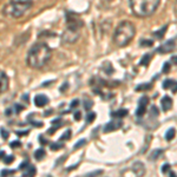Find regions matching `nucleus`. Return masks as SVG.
Segmentation results:
<instances>
[{
  "instance_id": "1",
  "label": "nucleus",
  "mask_w": 177,
  "mask_h": 177,
  "mask_svg": "<svg viewBox=\"0 0 177 177\" xmlns=\"http://www.w3.org/2000/svg\"><path fill=\"white\" fill-rule=\"evenodd\" d=\"M51 48L45 43L34 44L27 52L26 63L31 68H42L51 58Z\"/></svg>"
},
{
  "instance_id": "2",
  "label": "nucleus",
  "mask_w": 177,
  "mask_h": 177,
  "mask_svg": "<svg viewBox=\"0 0 177 177\" xmlns=\"http://www.w3.org/2000/svg\"><path fill=\"white\" fill-rule=\"evenodd\" d=\"M136 34L135 25L131 22H122L117 27L113 33V43L118 47H124L132 42L133 37Z\"/></svg>"
},
{
  "instance_id": "3",
  "label": "nucleus",
  "mask_w": 177,
  "mask_h": 177,
  "mask_svg": "<svg viewBox=\"0 0 177 177\" xmlns=\"http://www.w3.org/2000/svg\"><path fill=\"white\" fill-rule=\"evenodd\" d=\"M129 4L136 17L146 18L155 13L161 4V0H129Z\"/></svg>"
},
{
  "instance_id": "4",
  "label": "nucleus",
  "mask_w": 177,
  "mask_h": 177,
  "mask_svg": "<svg viewBox=\"0 0 177 177\" xmlns=\"http://www.w3.org/2000/svg\"><path fill=\"white\" fill-rule=\"evenodd\" d=\"M32 4H22V2H13L11 1L8 5L4 7V14L10 18H20L26 12L31 8Z\"/></svg>"
},
{
  "instance_id": "5",
  "label": "nucleus",
  "mask_w": 177,
  "mask_h": 177,
  "mask_svg": "<svg viewBox=\"0 0 177 177\" xmlns=\"http://www.w3.org/2000/svg\"><path fill=\"white\" fill-rule=\"evenodd\" d=\"M79 26H82V25H76L75 22H71V24L67 26L66 30L64 31V33L62 34L63 42L68 43V44L75 43L78 38H79V32H78Z\"/></svg>"
},
{
  "instance_id": "6",
  "label": "nucleus",
  "mask_w": 177,
  "mask_h": 177,
  "mask_svg": "<svg viewBox=\"0 0 177 177\" xmlns=\"http://www.w3.org/2000/svg\"><path fill=\"white\" fill-rule=\"evenodd\" d=\"M123 125V122L121 118H113L112 121L108 123L105 126H104V132H112V131H116L118 130L121 126Z\"/></svg>"
},
{
  "instance_id": "7",
  "label": "nucleus",
  "mask_w": 177,
  "mask_h": 177,
  "mask_svg": "<svg viewBox=\"0 0 177 177\" xmlns=\"http://www.w3.org/2000/svg\"><path fill=\"white\" fill-rule=\"evenodd\" d=\"M149 103V99L148 97H142L139 103H138V108H137V111H136V116L138 117H142L144 113L146 112V105Z\"/></svg>"
},
{
  "instance_id": "8",
  "label": "nucleus",
  "mask_w": 177,
  "mask_h": 177,
  "mask_svg": "<svg viewBox=\"0 0 177 177\" xmlns=\"http://www.w3.org/2000/svg\"><path fill=\"white\" fill-rule=\"evenodd\" d=\"M34 104L38 108H44L45 105L48 104V98L45 95H37L34 97Z\"/></svg>"
},
{
  "instance_id": "9",
  "label": "nucleus",
  "mask_w": 177,
  "mask_h": 177,
  "mask_svg": "<svg viewBox=\"0 0 177 177\" xmlns=\"http://www.w3.org/2000/svg\"><path fill=\"white\" fill-rule=\"evenodd\" d=\"M175 48V43L172 40H169L168 43H165L164 45H162L161 47H158V52L159 53H166V52H171L172 50Z\"/></svg>"
},
{
  "instance_id": "10",
  "label": "nucleus",
  "mask_w": 177,
  "mask_h": 177,
  "mask_svg": "<svg viewBox=\"0 0 177 177\" xmlns=\"http://www.w3.org/2000/svg\"><path fill=\"white\" fill-rule=\"evenodd\" d=\"M132 170L137 176H143L145 172V168H144L143 163H141V162H136L132 166Z\"/></svg>"
},
{
  "instance_id": "11",
  "label": "nucleus",
  "mask_w": 177,
  "mask_h": 177,
  "mask_svg": "<svg viewBox=\"0 0 177 177\" xmlns=\"http://www.w3.org/2000/svg\"><path fill=\"white\" fill-rule=\"evenodd\" d=\"M8 88V78H7V75L5 73V71H1V92H5L7 91Z\"/></svg>"
},
{
  "instance_id": "12",
  "label": "nucleus",
  "mask_w": 177,
  "mask_h": 177,
  "mask_svg": "<svg viewBox=\"0 0 177 177\" xmlns=\"http://www.w3.org/2000/svg\"><path fill=\"white\" fill-rule=\"evenodd\" d=\"M162 108L164 111H169L172 108V99L170 97L165 96L163 99H162Z\"/></svg>"
},
{
  "instance_id": "13",
  "label": "nucleus",
  "mask_w": 177,
  "mask_h": 177,
  "mask_svg": "<svg viewBox=\"0 0 177 177\" xmlns=\"http://www.w3.org/2000/svg\"><path fill=\"white\" fill-rule=\"evenodd\" d=\"M163 88H172V92L175 93L177 92V83H175L174 80H171V79H168L165 80L164 83H163Z\"/></svg>"
},
{
  "instance_id": "14",
  "label": "nucleus",
  "mask_w": 177,
  "mask_h": 177,
  "mask_svg": "<svg viewBox=\"0 0 177 177\" xmlns=\"http://www.w3.org/2000/svg\"><path fill=\"white\" fill-rule=\"evenodd\" d=\"M22 174H24V176H33V175H35V168L31 164H28L22 170Z\"/></svg>"
},
{
  "instance_id": "15",
  "label": "nucleus",
  "mask_w": 177,
  "mask_h": 177,
  "mask_svg": "<svg viewBox=\"0 0 177 177\" xmlns=\"http://www.w3.org/2000/svg\"><path fill=\"white\" fill-rule=\"evenodd\" d=\"M162 174L168 175V176H176V174L171 170L170 164H163V165H162Z\"/></svg>"
},
{
  "instance_id": "16",
  "label": "nucleus",
  "mask_w": 177,
  "mask_h": 177,
  "mask_svg": "<svg viewBox=\"0 0 177 177\" xmlns=\"http://www.w3.org/2000/svg\"><path fill=\"white\" fill-rule=\"evenodd\" d=\"M126 115H128V110H125V109H121V110H118V111H116V112H112V113H111L112 117L121 118V119H122L123 117H125Z\"/></svg>"
},
{
  "instance_id": "17",
  "label": "nucleus",
  "mask_w": 177,
  "mask_h": 177,
  "mask_svg": "<svg viewBox=\"0 0 177 177\" xmlns=\"http://www.w3.org/2000/svg\"><path fill=\"white\" fill-rule=\"evenodd\" d=\"M176 136V130L175 129H169L165 132V139L166 141H171L172 138H175Z\"/></svg>"
},
{
  "instance_id": "18",
  "label": "nucleus",
  "mask_w": 177,
  "mask_h": 177,
  "mask_svg": "<svg viewBox=\"0 0 177 177\" xmlns=\"http://www.w3.org/2000/svg\"><path fill=\"white\" fill-rule=\"evenodd\" d=\"M45 156V150L44 149H38L35 152H34V157H35V159H38V161H40V159H43Z\"/></svg>"
},
{
  "instance_id": "19",
  "label": "nucleus",
  "mask_w": 177,
  "mask_h": 177,
  "mask_svg": "<svg viewBox=\"0 0 177 177\" xmlns=\"http://www.w3.org/2000/svg\"><path fill=\"white\" fill-rule=\"evenodd\" d=\"M150 59H151V55H145L143 57V59L141 60V65H144V66H145V65H148Z\"/></svg>"
},
{
  "instance_id": "20",
  "label": "nucleus",
  "mask_w": 177,
  "mask_h": 177,
  "mask_svg": "<svg viewBox=\"0 0 177 177\" xmlns=\"http://www.w3.org/2000/svg\"><path fill=\"white\" fill-rule=\"evenodd\" d=\"M2 161L5 162V164H11L12 162L14 161V157L13 156H7V157H4Z\"/></svg>"
},
{
  "instance_id": "21",
  "label": "nucleus",
  "mask_w": 177,
  "mask_h": 177,
  "mask_svg": "<svg viewBox=\"0 0 177 177\" xmlns=\"http://www.w3.org/2000/svg\"><path fill=\"white\" fill-rule=\"evenodd\" d=\"M95 118H96V113L91 112V113H88V117H86V122H88V123H92L93 121H95Z\"/></svg>"
},
{
  "instance_id": "22",
  "label": "nucleus",
  "mask_w": 177,
  "mask_h": 177,
  "mask_svg": "<svg viewBox=\"0 0 177 177\" xmlns=\"http://www.w3.org/2000/svg\"><path fill=\"white\" fill-rule=\"evenodd\" d=\"M162 154V150H157V151H154L151 155H150V159H157L158 158V155Z\"/></svg>"
},
{
  "instance_id": "23",
  "label": "nucleus",
  "mask_w": 177,
  "mask_h": 177,
  "mask_svg": "<svg viewBox=\"0 0 177 177\" xmlns=\"http://www.w3.org/2000/svg\"><path fill=\"white\" fill-rule=\"evenodd\" d=\"M70 136H71V131H70V130H67L66 132L60 137V141H66V139H68V137H70Z\"/></svg>"
},
{
  "instance_id": "24",
  "label": "nucleus",
  "mask_w": 177,
  "mask_h": 177,
  "mask_svg": "<svg viewBox=\"0 0 177 177\" xmlns=\"http://www.w3.org/2000/svg\"><path fill=\"white\" fill-rule=\"evenodd\" d=\"M1 137H2V139H7L8 138V132L4 128H1Z\"/></svg>"
},
{
  "instance_id": "25",
  "label": "nucleus",
  "mask_w": 177,
  "mask_h": 177,
  "mask_svg": "<svg viewBox=\"0 0 177 177\" xmlns=\"http://www.w3.org/2000/svg\"><path fill=\"white\" fill-rule=\"evenodd\" d=\"M13 2H22V4H32L33 0H11Z\"/></svg>"
},
{
  "instance_id": "26",
  "label": "nucleus",
  "mask_w": 177,
  "mask_h": 177,
  "mask_svg": "<svg viewBox=\"0 0 177 177\" xmlns=\"http://www.w3.org/2000/svg\"><path fill=\"white\" fill-rule=\"evenodd\" d=\"M151 88V85H146V84H143V85H139V86H137L136 90L137 91H141V90H143V88Z\"/></svg>"
},
{
  "instance_id": "27",
  "label": "nucleus",
  "mask_w": 177,
  "mask_h": 177,
  "mask_svg": "<svg viewBox=\"0 0 177 177\" xmlns=\"http://www.w3.org/2000/svg\"><path fill=\"white\" fill-rule=\"evenodd\" d=\"M10 174H14V170H2L1 171V175H10Z\"/></svg>"
},
{
  "instance_id": "28",
  "label": "nucleus",
  "mask_w": 177,
  "mask_h": 177,
  "mask_svg": "<svg viewBox=\"0 0 177 177\" xmlns=\"http://www.w3.org/2000/svg\"><path fill=\"white\" fill-rule=\"evenodd\" d=\"M59 148H63V144H62V145H60V144H52V145H51V149H52V150H58Z\"/></svg>"
},
{
  "instance_id": "29",
  "label": "nucleus",
  "mask_w": 177,
  "mask_h": 177,
  "mask_svg": "<svg viewBox=\"0 0 177 177\" xmlns=\"http://www.w3.org/2000/svg\"><path fill=\"white\" fill-rule=\"evenodd\" d=\"M169 70H170V64H169V63H166L165 65L163 66V72H164V73H168V72H169Z\"/></svg>"
},
{
  "instance_id": "30",
  "label": "nucleus",
  "mask_w": 177,
  "mask_h": 177,
  "mask_svg": "<svg viewBox=\"0 0 177 177\" xmlns=\"http://www.w3.org/2000/svg\"><path fill=\"white\" fill-rule=\"evenodd\" d=\"M80 117H82V113H80L79 111H77V112L75 113V119H76V121H79V119H80Z\"/></svg>"
},
{
  "instance_id": "31",
  "label": "nucleus",
  "mask_w": 177,
  "mask_h": 177,
  "mask_svg": "<svg viewBox=\"0 0 177 177\" xmlns=\"http://www.w3.org/2000/svg\"><path fill=\"white\" fill-rule=\"evenodd\" d=\"M28 164H30V163H28V162L26 161L25 163H22V164H20V168H19V169H20V170H24V169H25V168H26L27 165H28Z\"/></svg>"
},
{
  "instance_id": "32",
  "label": "nucleus",
  "mask_w": 177,
  "mask_h": 177,
  "mask_svg": "<svg viewBox=\"0 0 177 177\" xmlns=\"http://www.w3.org/2000/svg\"><path fill=\"white\" fill-rule=\"evenodd\" d=\"M78 104H79V100H78V99H75V100H73V103L71 104V108H76Z\"/></svg>"
},
{
  "instance_id": "33",
  "label": "nucleus",
  "mask_w": 177,
  "mask_h": 177,
  "mask_svg": "<svg viewBox=\"0 0 177 177\" xmlns=\"http://www.w3.org/2000/svg\"><path fill=\"white\" fill-rule=\"evenodd\" d=\"M20 145H22V143H20V142H12V143H11L12 148H14V146H20Z\"/></svg>"
},
{
  "instance_id": "34",
  "label": "nucleus",
  "mask_w": 177,
  "mask_h": 177,
  "mask_svg": "<svg viewBox=\"0 0 177 177\" xmlns=\"http://www.w3.org/2000/svg\"><path fill=\"white\" fill-rule=\"evenodd\" d=\"M171 60L174 62V64H177V57H172V58H171Z\"/></svg>"
},
{
  "instance_id": "35",
  "label": "nucleus",
  "mask_w": 177,
  "mask_h": 177,
  "mask_svg": "<svg viewBox=\"0 0 177 177\" xmlns=\"http://www.w3.org/2000/svg\"><path fill=\"white\" fill-rule=\"evenodd\" d=\"M102 1H104V2H111V1H113V0H102Z\"/></svg>"
},
{
  "instance_id": "36",
  "label": "nucleus",
  "mask_w": 177,
  "mask_h": 177,
  "mask_svg": "<svg viewBox=\"0 0 177 177\" xmlns=\"http://www.w3.org/2000/svg\"><path fill=\"white\" fill-rule=\"evenodd\" d=\"M175 12L177 13V0H176V4H175Z\"/></svg>"
}]
</instances>
